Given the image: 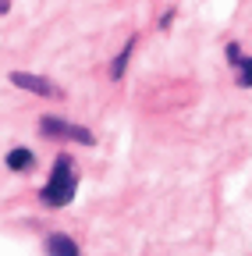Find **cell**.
Here are the masks:
<instances>
[{
	"label": "cell",
	"instance_id": "7a4b0ae2",
	"mask_svg": "<svg viewBox=\"0 0 252 256\" xmlns=\"http://www.w3.org/2000/svg\"><path fill=\"white\" fill-rule=\"evenodd\" d=\"M39 132L46 139H64V142H82V146H96V136L82 124H71V121H60V118H39Z\"/></svg>",
	"mask_w": 252,
	"mask_h": 256
},
{
	"label": "cell",
	"instance_id": "ba28073f",
	"mask_svg": "<svg viewBox=\"0 0 252 256\" xmlns=\"http://www.w3.org/2000/svg\"><path fill=\"white\" fill-rule=\"evenodd\" d=\"M171 22H174V11H167V14L160 18V28H171Z\"/></svg>",
	"mask_w": 252,
	"mask_h": 256
},
{
	"label": "cell",
	"instance_id": "6da1fadb",
	"mask_svg": "<svg viewBox=\"0 0 252 256\" xmlns=\"http://www.w3.org/2000/svg\"><path fill=\"white\" fill-rule=\"evenodd\" d=\"M75 192H78V168H75V160L68 153H60L53 160V168H50L46 185L39 188V203L50 206V210H60V206H68L75 200Z\"/></svg>",
	"mask_w": 252,
	"mask_h": 256
},
{
	"label": "cell",
	"instance_id": "9c48e42d",
	"mask_svg": "<svg viewBox=\"0 0 252 256\" xmlns=\"http://www.w3.org/2000/svg\"><path fill=\"white\" fill-rule=\"evenodd\" d=\"M11 11V0H0V14H7Z\"/></svg>",
	"mask_w": 252,
	"mask_h": 256
},
{
	"label": "cell",
	"instance_id": "52a82bcc",
	"mask_svg": "<svg viewBox=\"0 0 252 256\" xmlns=\"http://www.w3.org/2000/svg\"><path fill=\"white\" fill-rule=\"evenodd\" d=\"M32 164H36V153L25 150V146H14V150L7 153V168H11V171H28Z\"/></svg>",
	"mask_w": 252,
	"mask_h": 256
},
{
	"label": "cell",
	"instance_id": "5b68a950",
	"mask_svg": "<svg viewBox=\"0 0 252 256\" xmlns=\"http://www.w3.org/2000/svg\"><path fill=\"white\" fill-rule=\"evenodd\" d=\"M46 256H82V252H78V246H75L71 235L53 232V235L46 238Z\"/></svg>",
	"mask_w": 252,
	"mask_h": 256
},
{
	"label": "cell",
	"instance_id": "3957f363",
	"mask_svg": "<svg viewBox=\"0 0 252 256\" xmlns=\"http://www.w3.org/2000/svg\"><path fill=\"white\" fill-rule=\"evenodd\" d=\"M11 82L18 86V89H25V92H32V96H43V100H57V86L50 82V78H43V75H28V72H11Z\"/></svg>",
	"mask_w": 252,
	"mask_h": 256
},
{
	"label": "cell",
	"instance_id": "8992f818",
	"mask_svg": "<svg viewBox=\"0 0 252 256\" xmlns=\"http://www.w3.org/2000/svg\"><path fill=\"white\" fill-rule=\"evenodd\" d=\"M135 40H139V36H132L128 43H124V50H121V54H117V57L110 60V78H114V82H121V78H124V68H128V60H132V50H135Z\"/></svg>",
	"mask_w": 252,
	"mask_h": 256
},
{
	"label": "cell",
	"instance_id": "277c9868",
	"mask_svg": "<svg viewBox=\"0 0 252 256\" xmlns=\"http://www.w3.org/2000/svg\"><path fill=\"white\" fill-rule=\"evenodd\" d=\"M224 54H228L231 68H235V82H238L242 89H252V57H245L238 43H228V46H224Z\"/></svg>",
	"mask_w": 252,
	"mask_h": 256
}]
</instances>
